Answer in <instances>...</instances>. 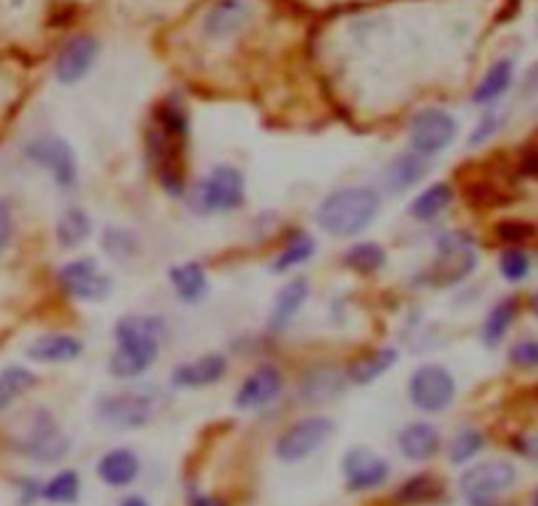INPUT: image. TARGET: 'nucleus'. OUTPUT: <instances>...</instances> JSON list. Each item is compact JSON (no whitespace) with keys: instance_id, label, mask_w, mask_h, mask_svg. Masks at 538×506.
<instances>
[{"instance_id":"nucleus-1","label":"nucleus","mask_w":538,"mask_h":506,"mask_svg":"<svg viewBox=\"0 0 538 506\" xmlns=\"http://www.w3.org/2000/svg\"><path fill=\"white\" fill-rule=\"evenodd\" d=\"M166 331L163 318L155 315H126L116 323V349H113L108 370L113 378H137L153 368L161 349V336Z\"/></svg>"},{"instance_id":"nucleus-2","label":"nucleus","mask_w":538,"mask_h":506,"mask_svg":"<svg viewBox=\"0 0 538 506\" xmlns=\"http://www.w3.org/2000/svg\"><path fill=\"white\" fill-rule=\"evenodd\" d=\"M381 195L373 187H342L323 197L315 221L326 234L347 239L363 234L378 218Z\"/></svg>"},{"instance_id":"nucleus-3","label":"nucleus","mask_w":538,"mask_h":506,"mask_svg":"<svg viewBox=\"0 0 538 506\" xmlns=\"http://www.w3.org/2000/svg\"><path fill=\"white\" fill-rule=\"evenodd\" d=\"M245 176L234 166H218L189 192V208L200 215L234 213L245 205Z\"/></svg>"},{"instance_id":"nucleus-4","label":"nucleus","mask_w":538,"mask_h":506,"mask_svg":"<svg viewBox=\"0 0 538 506\" xmlns=\"http://www.w3.org/2000/svg\"><path fill=\"white\" fill-rule=\"evenodd\" d=\"M14 451L37 465H56L71 451V441L63 436L48 409H35L29 415V428L14 441Z\"/></svg>"},{"instance_id":"nucleus-5","label":"nucleus","mask_w":538,"mask_h":506,"mask_svg":"<svg viewBox=\"0 0 538 506\" xmlns=\"http://www.w3.org/2000/svg\"><path fill=\"white\" fill-rule=\"evenodd\" d=\"M334 420L323 415H310L302 417L297 423L289 425L279 438H276V446H273V454L284 465H297V462H305L308 457H313L315 451L323 449L326 441L334 436Z\"/></svg>"},{"instance_id":"nucleus-6","label":"nucleus","mask_w":538,"mask_h":506,"mask_svg":"<svg viewBox=\"0 0 538 506\" xmlns=\"http://www.w3.org/2000/svg\"><path fill=\"white\" fill-rule=\"evenodd\" d=\"M515 480H518V470L510 462L491 459L462 472L460 493L468 506H494L507 488L515 486Z\"/></svg>"},{"instance_id":"nucleus-7","label":"nucleus","mask_w":538,"mask_h":506,"mask_svg":"<svg viewBox=\"0 0 538 506\" xmlns=\"http://www.w3.org/2000/svg\"><path fill=\"white\" fill-rule=\"evenodd\" d=\"M478 257L465 234H444L439 239V263L428 268L420 281L428 286H455L473 273Z\"/></svg>"},{"instance_id":"nucleus-8","label":"nucleus","mask_w":538,"mask_h":506,"mask_svg":"<svg viewBox=\"0 0 538 506\" xmlns=\"http://www.w3.org/2000/svg\"><path fill=\"white\" fill-rule=\"evenodd\" d=\"M457 394V383L447 368L441 365H420L410 381H407V396L415 404V409L426 415H439L452 407Z\"/></svg>"},{"instance_id":"nucleus-9","label":"nucleus","mask_w":538,"mask_h":506,"mask_svg":"<svg viewBox=\"0 0 538 506\" xmlns=\"http://www.w3.org/2000/svg\"><path fill=\"white\" fill-rule=\"evenodd\" d=\"M155 415V402L142 391H121V394L100 396L95 402V417L111 430L145 428Z\"/></svg>"},{"instance_id":"nucleus-10","label":"nucleus","mask_w":538,"mask_h":506,"mask_svg":"<svg viewBox=\"0 0 538 506\" xmlns=\"http://www.w3.org/2000/svg\"><path fill=\"white\" fill-rule=\"evenodd\" d=\"M24 155L35 166L45 168L61 189H71L77 184V155H74V147L66 139L53 137V134H40V137L29 139L24 145Z\"/></svg>"},{"instance_id":"nucleus-11","label":"nucleus","mask_w":538,"mask_h":506,"mask_svg":"<svg viewBox=\"0 0 538 506\" xmlns=\"http://www.w3.org/2000/svg\"><path fill=\"white\" fill-rule=\"evenodd\" d=\"M457 121L452 113L441 108H423L410 121V147L420 158L444 153L457 139Z\"/></svg>"},{"instance_id":"nucleus-12","label":"nucleus","mask_w":538,"mask_h":506,"mask_svg":"<svg viewBox=\"0 0 538 506\" xmlns=\"http://www.w3.org/2000/svg\"><path fill=\"white\" fill-rule=\"evenodd\" d=\"M344 488L350 493H371L392 478V465L368 446H352L342 459Z\"/></svg>"},{"instance_id":"nucleus-13","label":"nucleus","mask_w":538,"mask_h":506,"mask_svg":"<svg viewBox=\"0 0 538 506\" xmlns=\"http://www.w3.org/2000/svg\"><path fill=\"white\" fill-rule=\"evenodd\" d=\"M58 286L79 302H103L111 297L113 278L100 271L92 257H79L58 271Z\"/></svg>"},{"instance_id":"nucleus-14","label":"nucleus","mask_w":538,"mask_h":506,"mask_svg":"<svg viewBox=\"0 0 538 506\" xmlns=\"http://www.w3.org/2000/svg\"><path fill=\"white\" fill-rule=\"evenodd\" d=\"M147 158L153 163L158 181L168 195L182 197L187 189L182 168V142L163 134L161 129H150L147 132Z\"/></svg>"},{"instance_id":"nucleus-15","label":"nucleus","mask_w":538,"mask_h":506,"mask_svg":"<svg viewBox=\"0 0 538 506\" xmlns=\"http://www.w3.org/2000/svg\"><path fill=\"white\" fill-rule=\"evenodd\" d=\"M281 391H284V373L276 365H260L239 383L234 404L242 412H250V409L266 407L273 399H279Z\"/></svg>"},{"instance_id":"nucleus-16","label":"nucleus","mask_w":538,"mask_h":506,"mask_svg":"<svg viewBox=\"0 0 538 506\" xmlns=\"http://www.w3.org/2000/svg\"><path fill=\"white\" fill-rule=\"evenodd\" d=\"M98 40L90 35H79L61 48L56 58V79L61 84H77L90 74L92 63L98 58Z\"/></svg>"},{"instance_id":"nucleus-17","label":"nucleus","mask_w":538,"mask_h":506,"mask_svg":"<svg viewBox=\"0 0 538 506\" xmlns=\"http://www.w3.org/2000/svg\"><path fill=\"white\" fill-rule=\"evenodd\" d=\"M226 370H229V362L224 354H203L197 360L176 365L171 373V383H174V389H205V386L221 381Z\"/></svg>"},{"instance_id":"nucleus-18","label":"nucleus","mask_w":538,"mask_h":506,"mask_svg":"<svg viewBox=\"0 0 538 506\" xmlns=\"http://www.w3.org/2000/svg\"><path fill=\"white\" fill-rule=\"evenodd\" d=\"M252 8L247 0H218L213 3L203 19V32L210 40H226V37L237 35L239 29L250 21Z\"/></svg>"},{"instance_id":"nucleus-19","label":"nucleus","mask_w":538,"mask_h":506,"mask_svg":"<svg viewBox=\"0 0 538 506\" xmlns=\"http://www.w3.org/2000/svg\"><path fill=\"white\" fill-rule=\"evenodd\" d=\"M95 472H98L100 483H105L108 488H129L134 480L140 478L142 462L137 451L119 446V449L105 451L95 465Z\"/></svg>"},{"instance_id":"nucleus-20","label":"nucleus","mask_w":538,"mask_h":506,"mask_svg":"<svg viewBox=\"0 0 538 506\" xmlns=\"http://www.w3.org/2000/svg\"><path fill=\"white\" fill-rule=\"evenodd\" d=\"M399 454L407 459V462H428L434 459L441 451V433L436 425L431 423H407L405 428L399 430L397 436Z\"/></svg>"},{"instance_id":"nucleus-21","label":"nucleus","mask_w":538,"mask_h":506,"mask_svg":"<svg viewBox=\"0 0 538 506\" xmlns=\"http://www.w3.org/2000/svg\"><path fill=\"white\" fill-rule=\"evenodd\" d=\"M84 352V344L69 333H45L37 336L27 347V357L42 365H61V362L79 360Z\"/></svg>"},{"instance_id":"nucleus-22","label":"nucleus","mask_w":538,"mask_h":506,"mask_svg":"<svg viewBox=\"0 0 538 506\" xmlns=\"http://www.w3.org/2000/svg\"><path fill=\"white\" fill-rule=\"evenodd\" d=\"M428 176V160L415 155L413 150L410 153H402L384 168V187L386 192L392 195H405L415 184Z\"/></svg>"},{"instance_id":"nucleus-23","label":"nucleus","mask_w":538,"mask_h":506,"mask_svg":"<svg viewBox=\"0 0 538 506\" xmlns=\"http://www.w3.org/2000/svg\"><path fill=\"white\" fill-rule=\"evenodd\" d=\"M308 297H310L308 278H294V281H289V284L276 294V299H273L271 318H268V331L271 333L284 331V328L297 318V312H300L302 305L308 302Z\"/></svg>"},{"instance_id":"nucleus-24","label":"nucleus","mask_w":538,"mask_h":506,"mask_svg":"<svg viewBox=\"0 0 538 506\" xmlns=\"http://www.w3.org/2000/svg\"><path fill=\"white\" fill-rule=\"evenodd\" d=\"M347 386V378L336 368H313L302 375L300 381V402L321 404L339 396Z\"/></svg>"},{"instance_id":"nucleus-25","label":"nucleus","mask_w":538,"mask_h":506,"mask_svg":"<svg viewBox=\"0 0 538 506\" xmlns=\"http://www.w3.org/2000/svg\"><path fill=\"white\" fill-rule=\"evenodd\" d=\"M171 278V286H174L176 297L182 302H200V299L208 294V276H205V268L195 260L189 263H179L168 271Z\"/></svg>"},{"instance_id":"nucleus-26","label":"nucleus","mask_w":538,"mask_h":506,"mask_svg":"<svg viewBox=\"0 0 538 506\" xmlns=\"http://www.w3.org/2000/svg\"><path fill=\"white\" fill-rule=\"evenodd\" d=\"M455 200V189L447 181H436L428 189H423L418 197L410 205V215H413L415 221H434L436 215H441L444 210L452 205Z\"/></svg>"},{"instance_id":"nucleus-27","label":"nucleus","mask_w":538,"mask_h":506,"mask_svg":"<svg viewBox=\"0 0 538 506\" xmlns=\"http://www.w3.org/2000/svg\"><path fill=\"white\" fill-rule=\"evenodd\" d=\"M397 360L399 352L394 347L376 349V352L365 354L363 360H357L355 365H352L350 373H347V381H352L355 386H368V383H373L376 378H381L386 370L394 368Z\"/></svg>"},{"instance_id":"nucleus-28","label":"nucleus","mask_w":538,"mask_h":506,"mask_svg":"<svg viewBox=\"0 0 538 506\" xmlns=\"http://www.w3.org/2000/svg\"><path fill=\"white\" fill-rule=\"evenodd\" d=\"M512 77H515V63L510 58H502L486 71V77L481 79V84L473 92V103L476 105H489L494 100H499L504 92L510 90Z\"/></svg>"},{"instance_id":"nucleus-29","label":"nucleus","mask_w":538,"mask_h":506,"mask_svg":"<svg viewBox=\"0 0 538 506\" xmlns=\"http://www.w3.org/2000/svg\"><path fill=\"white\" fill-rule=\"evenodd\" d=\"M82 496V475L77 470H58L50 480L42 483V499L48 504L71 506Z\"/></svg>"},{"instance_id":"nucleus-30","label":"nucleus","mask_w":538,"mask_h":506,"mask_svg":"<svg viewBox=\"0 0 538 506\" xmlns=\"http://www.w3.org/2000/svg\"><path fill=\"white\" fill-rule=\"evenodd\" d=\"M92 234L90 215L82 208H69L58 218L56 223V239L63 250H77L79 244H84Z\"/></svg>"},{"instance_id":"nucleus-31","label":"nucleus","mask_w":538,"mask_h":506,"mask_svg":"<svg viewBox=\"0 0 538 506\" xmlns=\"http://www.w3.org/2000/svg\"><path fill=\"white\" fill-rule=\"evenodd\" d=\"M515 315H518V299L515 297L502 299V302L491 307V312L486 315V320H483V344H486V347H499V341L507 336Z\"/></svg>"},{"instance_id":"nucleus-32","label":"nucleus","mask_w":538,"mask_h":506,"mask_svg":"<svg viewBox=\"0 0 538 506\" xmlns=\"http://www.w3.org/2000/svg\"><path fill=\"white\" fill-rule=\"evenodd\" d=\"M140 250V239L132 229H124V226H105L103 229V252L113 263H132Z\"/></svg>"},{"instance_id":"nucleus-33","label":"nucleus","mask_w":538,"mask_h":506,"mask_svg":"<svg viewBox=\"0 0 538 506\" xmlns=\"http://www.w3.org/2000/svg\"><path fill=\"white\" fill-rule=\"evenodd\" d=\"M439 493H441L439 480H436L434 475H428V472H418V475L407 478L405 483L397 488L394 501L402 506H418V504H428V501H434Z\"/></svg>"},{"instance_id":"nucleus-34","label":"nucleus","mask_w":538,"mask_h":506,"mask_svg":"<svg viewBox=\"0 0 538 506\" xmlns=\"http://www.w3.org/2000/svg\"><path fill=\"white\" fill-rule=\"evenodd\" d=\"M344 265L360 276H373L386 265V252L376 242H360L352 244L350 250L344 252Z\"/></svg>"},{"instance_id":"nucleus-35","label":"nucleus","mask_w":538,"mask_h":506,"mask_svg":"<svg viewBox=\"0 0 538 506\" xmlns=\"http://www.w3.org/2000/svg\"><path fill=\"white\" fill-rule=\"evenodd\" d=\"M32 386H37V375L27 368L11 365L0 373V409H6L8 404L19 399L21 394H27Z\"/></svg>"},{"instance_id":"nucleus-36","label":"nucleus","mask_w":538,"mask_h":506,"mask_svg":"<svg viewBox=\"0 0 538 506\" xmlns=\"http://www.w3.org/2000/svg\"><path fill=\"white\" fill-rule=\"evenodd\" d=\"M483 446H486V438H483L481 430L465 428V430H460L452 441H449L447 457L452 465H468L470 459L481 454Z\"/></svg>"},{"instance_id":"nucleus-37","label":"nucleus","mask_w":538,"mask_h":506,"mask_svg":"<svg viewBox=\"0 0 538 506\" xmlns=\"http://www.w3.org/2000/svg\"><path fill=\"white\" fill-rule=\"evenodd\" d=\"M313 255H315L313 236L297 234L292 242H289L287 247L276 255V260H273V273H287L289 268H294V265L308 263Z\"/></svg>"},{"instance_id":"nucleus-38","label":"nucleus","mask_w":538,"mask_h":506,"mask_svg":"<svg viewBox=\"0 0 538 506\" xmlns=\"http://www.w3.org/2000/svg\"><path fill=\"white\" fill-rule=\"evenodd\" d=\"M158 129L174 139H184L189 132L187 111L179 103H166L158 108Z\"/></svg>"},{"instance_id":"nucleus-39","label":"nucleus","mask_w":538,"mask_h":506,"mask_svg":"<svg viewBox=\"0 0 538 506\" xmlns=\"http://www.w3.org/2000/svg\"><path fill=\"white\" fill-rule=\"evenodd\" d=\"M499 273H502L507 281L512 284H518L523 281L528 273H531V260L525 255L520 247H510V250H504L502 257H499Z\"/></svg>"},{"instance_id":"nucleus-40","label":"nucleus","mask_w":538,"mask_h":506,"mask_svg":"<svg viewBox=\"0 0 538 506\" xmlns=\"http://www.w3.org/2000/svg\"><path fill=\"white\" fill-rule=\"evenodd\" d=\"M510 362L515 368H538V341H518V344L510 349Z\"/></svg>"},{"instance_id":"nucleus-41","label":"nucleus","mask_w":538,"mask_h":506,"mask_svg":"<svg viewBox=\"0 0 538 506\" xmlns=\"http://www.w3.org/2000/svg\"><path fill=\"white\" fill-rule=\"evenodd\" d=\"M11 239H14V210L11 202L0 200V255L8 250Z\"/></svg>"},{"instance_id":"nucleus-42","label":"nucleus","mask_w":538,"mask_h":506,"mask_svg":"<svg viewBox=\"0 0 538 506\" xmlns=\"http://www.w3.org/2000/svg\"><path fill=\"white\" fill-rule=\"evenodd\" d=\"M533 234V229L528 226V223H518V221H504L497 226V236L499 239H504V242L510 244H518L523 242V239H528V236Z\"/></svg>"},{"instance_id":"nucleus-43","label":"nucleus","mask_w":538,"mask_h":506,"mask_svg":"<svg viewBox=\"0 0 538 506\" xmlns=\"http://www.w3.org/2000/svg\"><path fill=\"white\" fill-rule=\"evenodd\" d=\"M497 129H499V118L494 116V113H489V116H483L481 118V124H478L476 129H473V134H470L468 145L470 147L483 145V142H486V139H489L491 134L497 132Z\"/></svg>"},{"instance_id":"nucleus-44","label":"nucleus","mask_w":538,"mask_h":506,"mask_svg":"<svg viewBox=\"0 0 538 506\" xmlns=\"http://www.w3.org/2000/svg\"><path fill=\"white\" fill-rule=\"evenodd\" d=\"M19 499L21 506H32L37 499H42V483L37 478L19 480Z\"/></svg>"},{"instance_id":"nucleus-45","label":"nucleus","mask_w":538,"mask_h":506,"mask_svg":"<svg viewBox=\"0 0 538 506\" xmlns=\"http://www.w3.org/2000/svg\"><path fill=\"white\" fill-rule=\"evenodd\" d=\"M189 506H229L221 496H210V493H195L189 499Z\"/></svg>"},{"instance_id":"nucleus-46","label":"nucleus","mask_w":538,"mask_h":506,"mask_svg":"<svg viewBox=\"0 0 538 506\" xmlns=\"http://www.w3.org/2000/svg\"><path fill=\"white\" fill-rule=\"evenodd\" d=\"M116 506H150V501H147L145 496H137V493H132V496H124V499H121Z\"/></svg>"},{"instance_id":"nucleus-47","label":"nucleus","mask_w":538,"mask_h":506,"mask_svg":"<svg viewBox=\"0 0 538 506\" xmlns=\"http://www.w3.org/2000/svg\"><path fill=\"white\" fill-rule=\"evenodd\" d=\"M531 310H533V315L538 318V294H533L531 297Z\"/></svg>"},{"instance_id":"nucleus-48","label":"nucleus","mask_w":538,"mask_h":506,"mask_svg":"<svg viewBox=\"0 0 538 506\" xmlns=\"http://www.w3.org/2000/svg\"><path fill=\"white\" fill-rule=\"evenodd\" d=\"M533 506H538V491H536V499H533Z\"/></svg>"}]
</instances>
